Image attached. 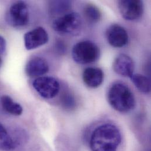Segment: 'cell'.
I'll list each match as a JSON object with an SVG mask.
<instances>
[{
	"label": "cell",
	"instance_id": "obj_1",
	"mask_svg": "<svg viewBox=\"0 0 151 151\" xmlns=\"http://www.w3.org/2000/svg\"><path fill=\"white\" fill-rule=\"evenodd\" d=\"M122 137L119 129L106 124L97 127L92 132L89 144L92 151H116Z\"/></svg>",
	"mask_w": 151,
	"mask_h": 151
},
{
	"label": "cell",
	"instance_id": "obj_2",
	"mask_svg": "<svg viewBox=\"0 0 151 151\" xmlns=\"http://www.w3.org/2000/svg\"><path fill=\"white\" fill-rule=\"evenodd\" d=\"M107 99L109 105L118 112L127 113L135 106V98L133 92L125 84L117 82L109 89Z\"/></svg>",
	"mask_w": 151,
	"mask_h": 151
},
{
	"label": "cell",
	"instance_id": "obj_3",
	"mask_svg": "<svg viewBox=\"0 0 151 151\" xmlns=\"http://www.w3.org/2000/svg\"><path fill=\"white\" fill-rule=\"evenodd\" d=\"M72 56L76 63L85 65L96 62L100 56L98 46L91 41H83L74 45Z\"/></svg>",
	"mask_w": 151,
	"mask_h": 151
},
{
	"label": "cell",
	"instance_id": "obj_4",
	"mask_svg": "<svg viewBox=\"0 0 151 151\" xmlns=\"http://www.w3.org/2000/svg\"><path fill=\"white\" fill-rule=\"evenodd\" d=\"M52 28L63 35H77L82 28V20L77 12H70L56 18L52 22Z\"/></svg>",
	"mask_w": 151,
	"mask_h": 151
},
{
	"label": "cell",
	"instance_id": "obj_5",
	"mask_svg": "<svg viewBox=\"0 0 151 151\" xmlns=\"http://www.w3.org/2000/svg\"><path fill=\"white\" fill-rule=\"evenodd\" d=\"M5 20L10 26L14 28L27 25L29 22V11L27 4L22 1L14 3L6 14Z\"/></svg>",
	"mask_w": 151,
	"mask_h": 151
},
{
	"label": "cell",
	"instance_id": "obj_6",
	"mask_svg": "<svg viewBox=\"0 0 151 151\" xmlns=\"http://www.w3.org/2000/svg\"><path fill=\"white\" fill-rule=\"evenodd\" d=\"M32 86L41 96L45 99L55 98L60 91V84L51 76H40L32 83Z\"/></svg>",
	"mask_w": 151,
	"mask_h": 151
},
{
	"label": "cell",
	"instance_id": "obj_7",
	"mask_svg": "<svg viewBox=\"0 0 151 151\" xmlns=\"http://www.w3.org/2000/svg\"><path fill=\"white\" fill-rule=\"evenodd\" d=\"M118 6L122 17L128 21H135L139 19L144 11V3L139 0H121Z\"/></svg>",
	"mask_w": 151,
	"mask_h": 151
},
{
	"label": "cell",
	"instance_id": "obj_8",
	"mask_svg": "<svg viewBox=\"0 0 151 151\" xmlns=\"http://www.w3.org/2000/svg\"><path fill=\"white\" fill-rule=\"evenodd\" d=\"M25 47L27 50H32L46 44L49 40L48 32L41 27L27 32L24 37Z\"/></svg>",
	"mask_w": 151,
	"mask_h": 151
},
{
	"label": "cell",
	"instance_id": "obj_9",
	"mask_svg": "<svg viewBox=\"0 0 151 151\" xmlns=\"http://www.w3.org/2000/svg\"><path fill=\"white\" fill-rule=\"evenodd\" d=\"M106 37L108 42L115 48L125 46L129 40V36L126 29L118 24H112L106 29Z\"/></svg>",
	"mask_w": 151,
	"mask_h": 151
},
{
	"label": "cell",
	"instance_id": "obj_10",
	"mask_svg": "<svg viewBox=\"0 0 151 151\" xmlns=\"http://www.w3.org/2000/svg\"><path fill=\"white\" fill-rule=\"evenodd\" d=\"M112 67L117 74L130 78L134 74L135 63L131 57L125 54H121L115 59Z\"/></svg>",
	"mask_w": 151,
	"mask_h": 151
},
{
	"label": "cell",
	"instance_id": "obj_11",
	"mask_svg": "<svg viewBox=\"0 0 151 151\" xmlns=\"http://www.w3.org/2000/svg\"><path fill=\"white\" fill-rule=\"evenodd\" d=\"M49 65L45 60L39 57L31 58L25 66V73L29 77H38L47 74Z\"/></svg>",
	"mask_w": 151,
	"mask_h": 151
},
{
	"label": "cell",
	"instance_id": "obj_12",
	"mask_svg": "<svg viewBox=\"0 0 151 151\" xmlns=\"http://www.w3.org/2000/svg\"><path fill=\"white\" fill-rule=\"evenodd\" d=\"M104 73L99 68L89 67L84 70L82 79L85 84L91 88L99 87L104 81Z\"/></svg>",
	"mask_w": 151,
	"mask_h": 151
},
{
	"label": "cell",
	"instance_id": "obj_13",
	"mask_svg": "<svg viewBox=\"0 0 151 151\" xmlns=\"http://www.w3.org/2000/svg\"><path fill=\"white\" fill-rule=\"evenodd\" d=\"M1 104L4 110L11 115L19 116L22 113L23 109L21 105L8 95H3L1 98Z\"/></svg>",
	"mask_w": 151,
	"mask_h": 151
},
{
	"label": "cell",
	"instance_id": "obj_14",
	"mask_svg": "<svg viewBox=\"0 0 151 151\" xmlns=\"http://www.w3.org/2000/svg\"><path fill=\"white\" fill-rule=\"evenodd\" d=\"M18 146V145L14 138L0 124V151H13Z\"/></svg>",
	"mask_w": 151,
	"mask_h": 151
},
{
	"label": "cell",
	"instance_id": "obj_15",
	"mask_svg": "<svg viewBox=\"0 0 151 151\" xmlns=\"http://www.w3.org/2000/svg\"><path fill=\"white\" fill-rule=\"evenodd\" d=\"M135 87L141 92L150 93L151 91V81L149 78L139 74H134L130 77Z\"/></svg>",
	"mask_w": 151,
	"mask_h": 151
},
{
	"label": "cell",
	"instance_id": "obj_16",
	"mask_svg": "<svg viewBox=\"0 0 151 151\" xmlns=\"http://www.w3.org/2000/svg\"><path fill=\"white\" fill-rule=\"evenodd\" d=\"M83 15L86 20L92 24L98 22L102 17L100 9L93 4H88L85 6Z\"/></svg>",
	"mask_w": 151,
	"mask_h": 151
},
{
	"label": "cell",
	"instance_id": "obj_17",
	"mask_svg": "<svg viewBox=\"0 0 151 151\" xmlns=\"http://www.w3.org/2000/svg\"><path fill=\"white\" fill-rule=\"evenodd\" d=\"M71 6V2L68 1L51 2V11L52 14H63L68 11Z\"/></svg>",
	"mask_w": 151,
	"mask_h": 151
},
{
	"label": "cell",
	"instance_id": "obj_18",
	"mask_svg": "<svg viewBox=\"0 0 151 151\" xmlns=\"http://www.w3.org/2000/svg\"><path fill=\"white\" fill-rule=\"evenodd\" d=\"M61 103L66 109H73L76 105L74 97L70 92H64L61 96Z\"/></svg>",
	"mask_w": 151,
	"mask_h": 151
},
{
	"label": "cell",
	"instance_id": "obj_19",
	"mask_svg": "<svg viewBox=\"0 0 151 151\" xmlns=\"http://www.w3.org/2000/svg\"><path fill=\"white\" fill-rule=\"evenodd\" d=\"M6 50V41L5 38L0 35V55L4 54Z\"/></svg>",
	"mask_w": 151,
	"mask_h": 151
},
{
	"label": "cell",
	"instance_id": "obj_20",
	"mask_svg": "<svg viewBox=\"0 0 151 151\" xmlns=\"http://www.w3.org/2000/svg\"><path fill=\"white\" fill-rule=\"evenodd\" d=\"M1 64H2V60H1V58L0 57V67L1 66Z\"/></svg>",
	"mask_w": 151,
	"mask_h": 151
}]
</instances>
